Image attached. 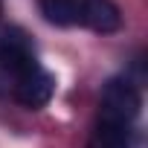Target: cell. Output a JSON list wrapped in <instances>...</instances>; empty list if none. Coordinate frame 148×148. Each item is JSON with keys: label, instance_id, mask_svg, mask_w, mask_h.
Instances as JSON below:
<instances>
[{"label": "cell", "instance_id": "obj_3", "mask_svg": "<svg viewBox=\"0 0 148 148\" xmlns=\"http://www.w3.org/2000/svg\"><path fill=\"white\" fill-rule=\"evenodd\" d=\"M52 96H55V76L47 73V70H41V67L32 70V73H26V76H21L18 84H15V99H18V105H23V108H29V110L47 108Z\"/></svg>", "mask_w": 148, "mask_h": 148}, {"label": "cell", "instance_id": "obj_4", "mask_svg": "<svg viewBox=\"0 0 148 148\" xmlns=\"http://www.w3.org/2000/svg\"><path fill=\"white\" fill-rule=\"evenodd\" d=\"M79 23L93 29V32L110 35L122 26V15H119V6L110 3V0H82Z\"/></svg>", "mask_w": 148, "mask_h": 148}, {"label": "cell", "instance_id": "obj_2", "mask_svg": "<svg viewBox=\"0 0 148 148\" xmlns=\"http://www.w3.org/2000/svg\"><path fill=\"white\" fill-rule=\"evenodd\" d=\"M0 67L6 73H12L15 79L38 70L35 44H32V38L21 26H9L3 35H0Z\"/></svg>", "mask_w": 148, "mask_h": 148}, {"label": "cell", "instance_id": "obj_1", "mask_svg": "<svg viewBox=\"0 0 148 148\" xmlns=\"http://www.w3.org/2000/svg\"><path fill=\"white\" fill-rule=\"evenodd\" d=\"M142 108V96L136 90V84L125 76L110 79L102 87L99 96V122H116V125H131L139 116Z\"/></svg>", "mask_w": 148, "mask_h": 148}, {"label": "cell", "instance_id": "obj_7", "mask_svg": "<svg viewBox=\"0 0 148 148\" xmlns=\"http://www.w3.org/2000/svg\"><path fill=\"white\" fill-rule=\"evenodd\" d=\"M0 12H3V0H0Z\"/></svg>", "mask_w": 148, "mask_h": 148}, {"label": "cell", "instance_id": "obj_5", "mask_svg": "<svg viewBox=\"0 0 148 148\" xmlns=\"http://www.w3.org/2000/svg\"><path fill=\"white\" fill-rule=\"evenodd\" d=\"M87 148H131V125L96 122V131Z\"/></svg>", "mask_w": 148, "mask_h": 148}, {"label": "cell", "instance_id": "obj_6", "mask_svg": "<svg viewBox=\"0 0 148 148\" xmlns=\"http://www.w3.org/2000/svg\"><path fill=\"white\" fill-rule=\"evenodd\" d=\"M41 15L55 23V26H76L79 12H82V0H38Z\"/></svg>", "mask_w": 148, "mask_h": 148}]
</instances>
